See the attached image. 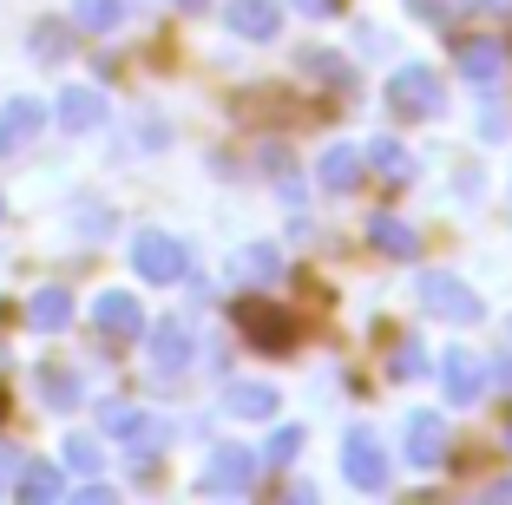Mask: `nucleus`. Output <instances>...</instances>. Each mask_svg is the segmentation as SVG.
<instances>
[{
    "label": "nucleus",
    "instance_id": "f257e3e1",
    "mask_svg": "<svg viewBox=\"0 0 512 505\" xmlns=\"http://www.w3.org/2000/svg\"><path fill=\"white\" fill-rule=\"evenodd\" d=\"M237 328L250 335V348H263V355H289V348H296V322H289V309H276L270 296H243L237 302Z\"/></svg>",
    "mask_w": 512,
    "mask_h": 505
},
{
    "label": "nucleus",
    "instance_id": "f03ea898",
    "mask_svg": "<svg viewBox=\"0 0 512 505\" xmlns=\"http://www.w3.org/2000/svg\"><path fill=\"white\" fill-rule=\"evenodd\" d=\"M421 309H427V315H440V322L473 328V322L486 315V302L473 296L460 276H447V269H427V276H421Z\"/></svg>",
    "mask_w": 512,
    "mask_h": 505
},
{
    "label": "nucleus",
    "instance_id": "7ed1b4c3",
    "mask_svg": "<svg viewBox=\"0 0 512 505\" xmlns=\"http://www.w3.org/2000/svg\"><path fill=\"white\" fill-rule=\"evenodd\" d=\"M440 105H447V92H440L434 66H401V73L388 79V112L394 119H434Z\"/></svg>",
    "mask_w": 512,
    "mask_h": 505
},
{
    "label": "nucleus",
    "instance_id": "20e7f679",
    "mask_svg": "<svg viewBox=\"0 0 512 505\" xmlns=\"http://www.w3.org/2000/svg\"><path fill=\"white\" fill-rule=\"evenodd\" d=\"M132 269L145 276V283H178L184 269H191V256H184L178 237H165V230H145V237H132Z\"/></svg>",
    "mask_w": 512,
    "mask_h": 505
},
{
    "label": "nucleus",
    "instance_id": "39448f33",
    "mask_svg": "<svg viewBox=\"0 0 512 505\" xmlns=\"http://www.w3.org/2000/svg\"><path fill=\"white\" fill-rule=\"evenodd\" d=\"M342 473H348V486H362V492L388 486V453H381V440L368 427H355L342 440Z\"/></svg>",
    "mask_w": 512,
    "mask_h": 505
},
{
    "label": "nucleus",
    "instance_id": "423d86ee",
    "mask_svg": "<svg viewBox=\"0 0 512 505\" xmlns=\"http://www.w3.org/2000/svg\"><path fill=\"white\" fill-rule=\"evenodd\" d=\"M440 387H447L453 407H473L486 394V361L467 355V348H447V361H440Z\"/></svg>",
    "mask_w": 512,
    "mask_h": 505
},
{
    "label": "nucleus",
    "instance_id": "0eeeda50",
    "mask_svg": "<svg viewBox=\"0 0 512 505\" xmlns=\"http://www.w3.org/2000/svg\"><path fill=\"white\" fill-rule=\"evenodd\" d=\"M256 486V453L250 446H217L204 466V492H250Z\"/></svg>",
    "mask_w": 512,
    "mask_h": 505
},
{
    "label": "nucleus",
    "instance_id": "6e6552de",
    "mask_svg": "<svg viewBox=\"0 0 512 505\" xmlns=\"http://www.w3.org/2000/svg\"><path fill=\"white\" fill-rule=\"evenodd\" d=\"M40 125H46V105L40 99H7V105H0V158L27 151L33 138H40Z\"/></svg>",
    "mask_w": 512,
    "mask_h": 505
},
{
    "label": "nucleus",
    "instance_id": "1a4fd4ad",
    "mask_svg": "<svg viewBox=\"0 0 512 505\" xmlns=\"http://www.w3.org/2000/svg\"><path fill=\"white\" fill-rule=\"evenodd\" d=\"M92 322H99V335L132 342L138 328H145V309H138V296H125V289H106V296L92 302Z\"/></svg>",
    "mask_w": 512,
    "mask_h": 505
},
{
    "label": "nucleus",
    "instance_id": "9d476101",
    "mask_svg": "<svg viewBox=\"0 0 512 505\" xmlns=\"http://www.w3.org/2000/svg\"><path fill=\"white\" fill-rule=\"evenodd\" d=\"M224 20L243 40H276V33H283V7H276V0H230Z\"/></svg>",
    "mask_w": 512,
    "mask_h": 505
},
{
    "label": "nucleus",
    "instance_id": "9b49d317",
    "mask_svg": "<svg viewBox=\"0 0 512 505\" xmlns=\"http://www.w3.org/2000/svg\"><path fill=\"white\" fill-rule=\"evenodd\" d=\"M407 460L414 466H440L447 460V420L440 414H407Z\"/></svg>",
    "mask_w": 512,
    "mask_h": 505
},
{
    "label": "nucleus",
    "instance_id": "f8f14e48",
    "mask_svg": "<svg viewBox=\"0 0 512 505\" xmlns=\"http://www.w3.org/2000/svg\"><path fill=\"white\" fill-rule=\"evenodd\" d=\"M151 361H158V374L191 368V328L184 322H158L151 328Z\"/></svg>",
    "mask_w": 512,
    "mask_h": 505
},
{
    "label": "nucleus",
    "instance_id": "ddd939ff",
    "mask_svg": "<svg viewBox=\"0 0 512 505\" xmlns=\"http://www.w3.org/2000/svg\"><path fill=\"white\" fill-rule=\"evenodd\" d=\"M60 125L66 132H92V125H106V99L92 86H66L60 92Z\"/></svg>",
    "mask_w": 512,
    "mask_h": 505
},
{
    "label": "nucleus",
    "instance_id": "4468645a",
    "mask_svg": "<svg viewBox=\"0 0 512 505\" xmlns=\"http://www.w3.org/2000/svg\"><path fill=\"white\" fill-rule=\"evenodd\" d=\"M368 243H375L381 256H394V263H414V256H421V237H414L401 217H375L368 223Z\"/></svg>",
    "mask_w": 512,
    "mask_h": 505
},
{
    "label": "nucleus",
    "instance_id": "2eb2a0df",
    "mask_svg": "<svg viewBox=\"0 0 512 505\" xmlns=\"http://www.w3.org/2000/svg\"><path fill=\"white\" fill-rule=\"evenodd\" d=\"M14 486H20V499H27V505H53L66 492V473H60V466H46V460H33V466H20V473H14Z\"/></svg>",
    "mask_w": 512,
    "mask_h": 505
},
{
    "label": "nucleus",
    "instance_id": "dca6fc26",
    "mask_svg": "<svg viewBox=\"0 0 512 505\" xmlns=\"http://www.w3.org/2000/svg\"><path fill=\"white\" fill-rule=\"evenodd\" d=\"M224 407H230V414H243V420H270L276 414V387H263V381H230Z\"/></svg>",
    "mask_w": 512,
    "mask_h": 505
},
{
    "label": "nucleus",
    "instance_id": "f3484780",
    "mask_svg": "<svg viewBox=\"0 0 512 505\" xmlns=\"http://www.w3.org/2000/svg\"><path fill=\"white\" fill-rule=\"evenodd\" d=\"M316 178H322V191L342 197V191H355V178H362V158H355L348 145H329V151H322V171H316Z\"/></svg>",
    "mask_w": 512,
    "mask_h": 505
},
{
    "label": "nucleus",
    "instance_id": "a211bd4d",
    "mask_svg": "<svg viewBox=\"0 0 512 505\" xmlns=\"http://www.w3.org/2000/svg\"><path fill=\"white\" fill-rule=\"evenodd\" d=\"M460 73L467 79H499V40H486V33H473V40H460Z\"/></svg>",
    "mask_w": 512,
    "mask_h": 505
},
{
    "label": "nucleus",
    "instance_id": "6ab92c4d",
    "mask_svg": "<svg viewBox=\"0 0 512 505\" xmlns=\"http://www.w3.org/2000/svg\"><path fill=\"white\" fill-rule=\"evenodd\" d=\"M27 322L46 328V335H53V328H66V322H73V296H66V289H40V296L27 302Z\"/></svg>",
    "mask_w": 512,
    "mask_h": 505
},
{
    "label": "nucleus",
    "instance_id": "aec40b11",
    "mask_svg": "<svg viewBox=\"0 0 512 505\" xmlns=\"http://www.w3.org/2000/svg\"><path fill=\"white\" fill-rule=\"evenodd\" d=\"M73 20L79 33H112L119 27V0H73Z\"/></svg>",
    "mask_w": 512,
    "mask_h": 505
},
{
    "label": "nucleus",
    "instance_id": "412c9836",
    "mask_svg": "<svg viewBox=\"0 0 512 505\" xmlns=\"http://www.w3.org/2000/svg\"><path fill=\"white\" fill-rule=\"evenodd\" d=\"M60 453H66V466H73V473H99V460H106V453H99V440H92V433H73V440H66Z\"/></svg>",
    "mask_w": 512,
    "mask_h": 505
},
{
    "label": "nucleus",
    "instance_id": "4be33fe9",
    "mask_svg": "<svg viewBox=\"0 0 512 505\" xmlns=\"http://www.w3.org/2000/svg\"><path fill=\"white\" fill-rule=\"evenodd\" d=\"M40 387H46V401H53V407H73V401H79V381H73L66 368H46Z\"/></svg>",
    "mask_w": 512,
    "mask_h": 505
},
{
    "label": "nucleus",
    "instance_id": "5701e85b",
    "mask_svg": "<svg viewBox=\"0 0 512 505\" xmlns=\"http://www.w3.org/2000/svg\"><path fill=\"white\" fill-rule=\"evenodd\" d=\"M368 158H375V171H388V178H407V151L394 145V138H381V145L368 151Z\"/></svg>",
    "mask_w": 512,
    "mask_h": 505
},
{
    "label": "nucleus",
    "instance_id": "b1692460",
    "mask_svg": "<svg viewBox=\"0 0 512 505\" xmlns=\"http://www.w3.org/2000/svg\"><path fill=\"white\" fill-rule=\"evenodd\" d=\"M33 53H40V60H60V53H66V33L53 27V20H40V27H33Z\"/></svg>",
    "mask_w": 512,
    "mask_h": 505
},
{
    "label": "nucleus",
    "instance_id": "393cba45",
    "mask_svg": "<svg viewBox=\"0 0 512 505\" xmlns=\"http://www.w3.org/2000/svg\"><path fill=\"white\" fill-rule=\"evenodd\" d=\"M302 453V427H276V440H270V460L276 466H289Z\"/></svg>",
    "mask_w": 512,
    "mask_h": 505
},
{
    "label": "nucleus",
    "instance_id": "a878e982",
    "mask_svg": "<svg viewBox=\"0 0 512 505\" xmlns=\"http://www.w3.org/2000/svg\"><path fill=\"white\" fill-rule=\"evenodd\" d=\"M421 368H427V361H421V348H414V342H407L401 355L388 361V374H394V381H414V374H421Z\"/></svg>",
    "mask_w": 512,
    "mask_h": 505
},
{
    "label": "nucleus",
    "instance_id": "bb28decb",
    "mask_svg": "<svg viewBox=\"0 0 512 505\" xmlns=\"http://www.w3.org/2000/svg\"><path fill=\"white\" fill-rule=\"evenodd\" d=\"M243 269H250V276H276V250H263V243H256V250L243 256Z\"/></svg>",
    "mask_w": 512,
    "mask_h": 505
},
{
    "label": "nucleus",
    "instance_id": "cd10ccee",
    "mask_svg": "<svg viewBox=\"0 0 512 505\" xmlns=\"http://www.w3.org/2000/svg\"><path fill=\"white\" fill-rule=\"evenodd\" d=\"M407 7H414V14H421V20H447L453 7H460V0H407Z\"/></svg>",
    "mask_w": 512,
    "mask_h": 505
},
{
    "label": "nucleus",
    "instance_id": "c85d7f7f",
    "mask_svg": "<svg viewBox=\"0 0 512 505\" xmlns=\"http://www.w3.org/2000/svg\"><path fill=\"white\" fill-rule=\"evenodd\" d=\"M14 473H20V453H14V446H0V486H14Z\"/></svg>",
    "mask_w": 512,
    "mask_h": 505
},
{
    "label": "nucleus",
    "instance_id": "c756f323",
    "mask_svg": "<svg viewBox=\"0 0 512 505\" xmlns=\"http://www.w3.org/2000/svg\"><path fill=\"white\" fill-rule=\"evenodd\" d=\"M486 381H499V387H512V355H499L493 368H486Z\"/></svg>",
    "mask_w": 512,
    "mask_h": 505
},
{
    "label": "nucleus",
    "instance_id": "7c9ffc66",
    "mask_svg": "<svg viewBox=\"0 0 512 505\" xmlns=\"http://www.w3.org/2000/svg\"><path fill=\"white\" fill-rule=\"evenodd\" d=\"M296 7H302V14H329L335 0H296Z\"/></svg>",
    "mask_w": 512,
    "mask_h": 505
},
{
    "label": "nucleus",
    "instance_id": "2f4dec72",
    "mask_svg": "<svg viewBox=\"0 0 512 505\" xmlns=\"http://www.w3.org/2000/svg\"><path fill=\"white\" fill-rule=\"evenodd\" d=\"M493 499H506V505H512V479H506V486H493Z\"/></svg>",
    "mask_w": 512,
    "mask_h": 505
},
{
    "label": "nucleus",
    "instance_id": "473e14b6",
    "mask_svg": "<svg viewBox=\"0 0 512 505\" xmlns=\"http://www.w3.org/2000/svg\"><path fill=\"white\" fill-rule=\"evenodd\" d=\"M506 446H512V414H506Z\"/></svg>",
    "mask_w": 512,
    "mask_h": 505
},
{
    "label": "nucleus",
    "instance_id": "72a5a7b5",
    "mask_svg": "<svg viewBox=\"0 0 512 505\" xmlns=\"http://www.w3.org/2000/svg\"><path fill=\"white\" fill-rule=\"evenodd\" d=\"M184 7H191V14H197V7H204V0H184Z\"/></svg>",
    "mask_w": 512,
    "mask_h": 505
},
{
    "label": "nucleus",
    "instance_id": "f704fd0d",
    "mask_svg": "<svg viewBox=\"0 0 512 505\" xmlns=\"http://www.w3.org/2000/svg\"><path fill=\"white\" fill-rule=\"evenodd\" d=\"M486 7H512V0H486Z\"/></svg>",
    "mask_w": 512,
    "mask_h": 505
},
{
    "label": "nucleus",
    "instance_id": "c9c22d12",
    "mask_svg": "<svg viewBox=\"0 0 512 505\" xmlns=\"http://www.w3.org/2000/svg\"><path fill=\"white\" fill-rule=\"evenodd\" d=\"M0 217H7V204H0Z\"/></svg>",
    "mask_w": 512,
    "mask_h": 505
}]
</instances>
